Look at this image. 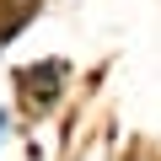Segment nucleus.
I'll use <instances>...</instances> for the list:
<instances>
[{
  "label": "nucleus",
  "mask_w": 161,
  "mask_h": 161,
  "mask_svg": "<svg viewBox=\"0 0 161 161\" xmlns=\"http://www.w3.org/2000/svg\"><path fill=\"white\" fill-rule=\"evenodd\" d=\"M70 86H75V59H64V54H38V59H27V64L11 70V113H16L27 129H32V124H48V118L64 108Z\"/></svg>",
  "instance_id": "nucleus-1"
},
{
  "label": "nucleus",
  "mask_w": 161,
  "mask_h": 161,
  "mask_svg": "<svg viewBox=\"0 0 161 161\" xmlns=\"http://www.w3.org/2000/svg\"><path fill=\"white\" fill-rule=\"evenodd\" d=\"M32 22H38V16H32V11H22L16 0H0V54H6V48L32 27Z\"/></svg>",
  "instance_id": "nucleus-2"
},
{
  "label": "nucleus",
  "mask_w": 161,
  "mask_h": 161,
  "mask_svg": "<svg viewBox=\"0 0 161 161\" xmlns=\"http://www.w3.org/2000/svg\"><path fill=\"white\" fill-rule=\"evenodd\" d=\"M118 161H161V150H156V145H150V140H129V145H124V156H118Z\"/></svg>",
  "instance_id": "nucleus-3"
},
{
  "label": "nucleus",
  "mask_w": 161,
  "mask_h": 161,
  "mask_svg": "<svg viewBox=\"0 0 161 161\" xmlns=\"http://www.w3.org/2000/svg\"><path fill=\"white\" fill-rule=\"evenodd\" d=\"M16 6H22V11H32V16H43V11L54 6V0H16Z\"/></svg>",
  "instance_id": "nucleus-4"
},
{
  "label": "nucleus",
  "mask_w": 161,
  "mask_h": 161,
  "mask_svg": "<svg viewBox=\"0 0 161 161\" xmlns=\"http://www.w3.org/2000/svg\"><path fill=\"white\" fill-rule=\"evenodd\" d=\"M75 6H80V0H75Z\"/></svg>",
  "instance_id": "nucleus-5"
}]
</instances>
